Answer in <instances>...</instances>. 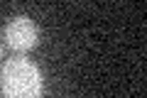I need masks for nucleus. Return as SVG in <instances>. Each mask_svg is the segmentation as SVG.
<instances>
[{"mask_svg":"<svg viewBox=\"0 0 147 98\" xmlns=\"http://www.w3.org/2000/svg\"><path fill=\"white\" fill-rule=\"evenodd\" d=\"M44 81L39 69L22 57L7 59L0 69V93L3 98H42Z\"/></svg>","mask_w":147,"mask_h":98,"instance_id":"obj_1","label":"nucleus"},{"mask_svg":"<svg viewBox=\"0 0 147 98\" xmlns=\"http://www.w3.org/2000/svg\"><path fill=\"white\" fill-rule=\"evenodd\" d=\"M5 39L7 47H12L15 52H30L32 47L37 44V27L30 17L20 15V17H12L5 27Z\"/></svg>","mask_w":147,"mask_h":98,"instance_id":"obj_2","label":"nucleus"}]
</instances>
